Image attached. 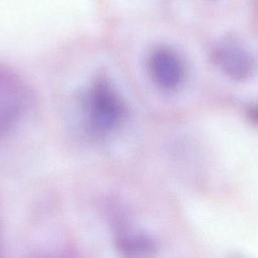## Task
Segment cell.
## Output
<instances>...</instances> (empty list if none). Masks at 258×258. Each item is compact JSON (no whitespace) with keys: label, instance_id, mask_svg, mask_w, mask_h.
I'll return each instance as SVG.
<instances>
[{"label":"cell","instance_id":"1","mask_svg":"<svg viewBox=\"0 0 258 258\" xmlns=\"http://www.w3.org/2000/svg\"><path fill=\"white\" fill-rule=\"evenodd\" d=\"M81 105L85 129L97 139L112 134L125 119L124 99L109 77L103 74L91 81Z\"/></svg>","mask_w":258,"mask_h":258},{"label":"cell","instance_id":"2","mask_svg":"<svg viewBox=\"0 0 258 258\" xmlns=\"http://www.w3.org/2000/svg\"><path fill=\"white\" fill-rule=\"evenodd\" d=\"M28 103L24 81L12 70L0 66V140L19 123Z\"/></svg>","mask_w":258,"mask_h":258},{"label":"cell","instance_id":"3","mask_svg":"<svg viewBox=\"0 0 258 258\" xmlns=\"http://www.w3.org/2000/svg\"><path fill=\"white\" fill-rule=\"evenodd\" d=\"M146 63L151 81L162 91H175L184 81V64L171 48L165 46L154 48L150 51Z\"/></svg>","mask_w":258,"mask_h":258},{"label":"cell","instance_id":"4","mask_svg":"<svg viewBox=\"0 0 258 258\" xmlns=\"http://www.w3.org/2000/svg\"><path fill=\"white\" fill-rule=\"evenodd\" d=\"M214 58L220 69L233 80H246L254 71V61L249 52L233 40L220 43L214 51Z\"/></svg>","mask_w":258,"mask_h":258}]
</instances>
